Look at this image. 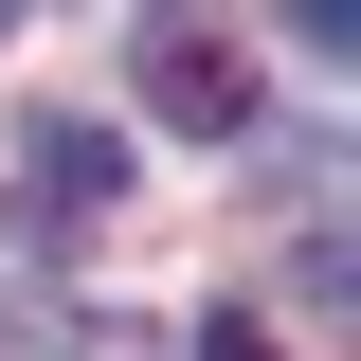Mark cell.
Wrapping results in <instances>:
<instances>
[{
    "label": "cell",
    "instance_id": "cell-1",
    "mask_svg": "<svg viewBox=\"0 0 361 361\" xmlns=\"http://www.w3.org/2000/svg\"><path fill=\"white\" fill-rule=\"evenodd\" d=\"M127 90H145V127H253V54H235L217 18H145Z\"/></svg>",
    "mask_w": 361,
    "mask_h": 361
},
{
    "label": "cell",
    "instance_id": "cell-2",
    "mask_svg": "<svg viewBox=\"0 0 361 361\" xmlns=\"http://www.w3.org/2000/svg\"><path fill=\"white\" fill-rule=\"evenodd\" d=\"M109 180H127V145H109V127L73 109V127H37V163H18V199H37V235H73L90 199H109Z\"/></svg>",
    "mask_w": 361,
    "mask_h": 361
},
{
    "label": "cell",
    "instance_id": "cell-3",
    "mask_svg": "<svg viewBox=\"0 0 361 361\" xmlns=\"http://www.w3.org/2000/svg\"><path fill=\"white\" fill-rule=\"evenodd\" d=\"M199 361H289V343H271L253 307H199Z\"/></svg>",
    "mask_w": 361,
    "mask_h": 361
}]
</instances>
